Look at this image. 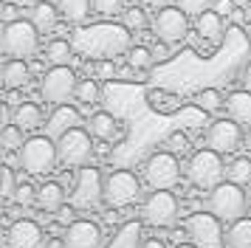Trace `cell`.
Segmentation results:
<instances>
[{
    "instance_id": "6da1fadb",
    "label": "cell",
    "mask_w": 251,
    "mask_h": 248,
    "mask_svg": "<svg viewBox=\"0 0 251 248\" xmlns=\"http://www.w3.org/2000/svg\"><path fill=\"white\" fill-rule=\"evenodd\" d=\"M74 48L85 56L93 59H113V56L130 51V28L127 25H91V28H79L74 34Z\"/></svg>"
},
{
    "instance_id": "7a4b0ae2",
    "label": "cell",
    "mask_w": 251,
    "mask_h": 248,
    "mask_svg": "<svg viewBox=\"0 0 251 248\" xmlns=\"http://www.w3.org/2000/svg\"><path fill=\"white\" fill-rule=\"evenodd\" d=\"M0 48L9 59H28L40 48V28L31 20H9L0 34Z\"/></svg>"
},
{
    "instance_id": "3957f363",
    "label": "cell",
    "mask_w": 251,
    "mask_h": 248,
    "mask_svg": "<svg viewBox=\"0 0 251 248\" xmlns=\"http://www.w3.org/2000/svg\"><path fill=\"white\" fill-rule=\"evenodd\" d=\"M59 164V149L51 135H31L20 149V167L28 175H48Z\"/></svg>"
},
{
    "instance_id": "277c9868",
    "label": "cell",
    "mask_w": 251,
    "mask_h": 248,
    "mask_svg": "<svg viewBox=\"0 0 251 248\" xmlns=\"http://www.w3.org/2000/svg\"><path fill=\"white\" fill-rule=\"evenodd\" d=\"M186 178H189L192 186H198L203 192H212L215 186H220L223 178H226V167L220 161V152H215V149L192 152L189 164H186Z\"/></svg>"
},
{
    "instance_id": "5b68a950",
    "label": "cell",
    "mask_w": 251,
    "mask_h": 248,
    "mask_svg": "<svg viewBox=\"0 0 251 248\" xmlns=\"http://www.w3.org/2000/svg\"><path fill=\"white\" fill-rule=\"evenodd\" d=\"M209 212L220 217L223 223H231V220H240L249 212V198L240 183H231V180H223L220 186L209 192Z\"/></svg>"
},
{
    "instance_id": "8992f818",
    "label": "cell",
    "mask_w": 251,
    "mask_h": 248,
    "mask_svg": "<svg viewBox=\"0 0 251 248\" xmlns=\"http://www.w3.org/2000/svg\"><path fill=\"white\" fill-rule=\"evenodd\" d=\"M76 88H79V79L74 74V68L68 65H51L40 79V96L57 107L76 99Z\"/></svg>"
},
{
    "instance_id": "52a82bcc",
    "label": "cell",
    "mask_w": 251,
    "mask_h": 248,
    "mask_svg": "<svg viewBox=\"0 0 251 248\" xmlns=\"http://www.w3.org/2000/svg\"><path fill=\"white\" fill-rule=\"evenodd\" d=\"M141 198V180L130 169H116L104 178V206L125 209Z\"/></svg>"
},
{
    "instance_id": "ba28073f",
    "label": "cell",
    "mask_w": 251,
    "mask_h": 248,
    "mask_svg": "<svg viewBox=\"0 0 251 248\" xmlns=\"http://www.w3.org/2000/svg\"><path fill=\"white\" fill-rule=\"evenodd\" d=\"M57 149H59V164L65 167H88V161L93 155V138H91V130H82V127H74L68 133H62L57 138Z\"/></svg>"
},
{
    "instance_id": "9c48e42d",
    "label": "cell",
    "mask_w": 251,
    "mask_h": 248,
    "mask_svg": "<svg viewBox=\"0 0 251 248\" xmlns=\"http://www.w3.org/2000/svg\"><path fill=\"white\" fill-rule=\"evenodd\" d=\"M181 180V164L178 155H172L170 149L152 152L144 164V183L150 189H172Z\"/></svg>"
},
{
    "instance_id": "30bf717a",
    "label": "cell",
    "mask_w": 251,
    "mask_h": 248,
    "mask_svg": "<svg viewBox=\"0 0 251 248\" xmlns=\"http://www.w3.org/2000/svg\"><path fill=\"white\" fill-rule=\"evenodd\" d=\"M68 203L74 209H96L99 203H104V178L96 167H82L74 183Z\"/></svg>"
},
{
    "instance_id": "8fae6325",
    "label": "cell",
    "mask_w": 251,
    "mask_h": 248,
    "mask_svg": "<svg viewBox=\"0 0 251 248\" xmlns=\"http://www.w3.org/2000/svg\"><path fill=\"white\" fill-rule=\"evenodd\" d=\"M150 28L155 34V40H164V43H181L186 31H189V14L181 9V6H167V9L155 11L150 17Z\"/></svg>"
},
{
    "instance_id": "7c38bea8",
    "label": "cell",
    "mask_w": 251,
    "mask_h": 248,
    "mask_svg": "<svg viewBox=\"0 0 251 248\" xmlns=\"http://www.w3.org/2000/svg\"><path fill=\"white\" fill-rule=\"evenodd\" d=\"M141 214L150 225L155 228H167L178 220V198L172 195V189H152L144 198Z\"/></svg>"
},
{
    "instance_id": "4fadbf2b",
    "label": "cell",
    "mask_w": 251,
    "mask_h": 248,
    "mask_svg": "<svg viewBox=\"0 0 251 248\" xmlns=\"http://www.w3.org/2000/svg\"><path fill=\"white\" fill-rule=\"evenodd\" d=\"M206 144H209V149H215L220 155L237 152V147L246 144L243 124H237L234 119H217V122H212L209 133H206Z\"/></svg>"
},
{
    "instance_id": "5bb4252c",
    "label": "cell",
    "mask_w": 251,
    "mask_h": 248,
    "mask_svg": "<svg viewBox=\"0 0 251 248\" xmlns=\"http://www.w3.org/2000/svg\"><path fill=\"white\" fill-rule=\"evenodd\" d=\"M186 234L195 240V246L203 248H220L223 246V228H220V217L209 212H195L186 217Z\"/></svg>"
},
{
    "instance_id": "9a60e30c",
    "label": "cell",
    "mask_w": 251,
    "mask_h": 248,
    "mask_svg": "<svg viewBox=\"0 0 251 248\" xmlns=\"http://www.w3.org/2000/svg\"><path fill=\"white\" fill-rule=\"evenodd\" d=\"M65 248H102V225L91 217H76L65 228Z\"/></svg>"
},
{
    "instance_id": "2e32d148",
    "label": "cell",
    "mask_w": 251,
    "mask_h": 248,
    "mask_svg": "<svg viewBox=\"0 0 251 248\" xmlns=\"http://www.w3.org/2000/svg\"><path fill=\"white\" fill-rule=\"evenodd\" d=\"M6 243H9V248H43V228L37 220L20 217L9 225Z\"/></svg>"
},
{
    "instance_id": "e0dca14e",
    "label": "cell",
    "mask_w": 251,
    "mask_h": 248,
    "mask_svg": "<svg viewBox=\"0 0 251 248\" xmlns=\"http://www.w3.org/2000/svg\"><path fill=\"white\" fill-rule=\"evenodd\" d=\"M65 186L59 180H46L40 189H37V209H43L46 214L51 212H59L65 206Z\"/></svg>"
},
{
    "instance_id": "ac0fdd59",
    "label": "cell",
    "mask_w": 251,
    "mask_h": 248,
    "mask_svg": "<svg viewBox=\"0 0 251 248\" xmlns=\"http://www.w3.org/2000/svg\"><path fill=\"white\" fill-rule=\"evenodd\" d=\"M223 248H251V217L231 220L223 231Z\"/></svg>"
},
{
    "instance_id": "d6986e66",
    "label": "cell",
    "mask_w": 251,
    "mask_h": 248,
    "mask_svg": "<svg viewBox=\"0 0 251 248\" xmlns=\"http://www.w3.org/2000/svg\"><path fill=\"white\" fill-rule=\"evenodd\" d=\"M226 110H228V119H234L237 124H251V93L246 88L234 90L226 96Z\"/></svg>"
},
{
    "instance_id": "ffe728a7",
    "label": "cell",
    "mask_w": 251,
    "mask_h": 248,
    "mask_svg": "<svg viewBox=\"0 0 251 248\" xmlns=\"http://www.w3.org/2000/svg\"><path fill=\"white\" fill-rule=\"evenodd\" d=\"M12 124H17L23 133H31L43 124V107L34 101H20L12 110Z\"/></svg>"
},
{
    "instance_id": "44dd1931",
    "label": "cell",
    "mask_w": 251,
    "mask_h": 248,
    "mask_svg": "<svg viewBox=\"0 0 251 248\" xmlns=\"http://www.w3.org/2000/svg\"><path fill=\"white\" fill-rule=\"evenodd\" d=\"M59 17H62V11H59L57 3L43 0V3H37L34 9H31V17H28V20L40 28V34H48V31H54V28H57Z\"/></svg>"
},
{
    "instance_id": "7402d4cb",
    "label": "cell",
    "mask_w": 251,
    "mask_h": 248,
    "mask_svg": "<svg viewBox=\"0 0 251 248\" xmlns=\"http://www.w3.org/2000/svg\"><path fill=\"white\" fill-rule=\"evenodd\" d=\"M195 31L201 40H209V43H220V37H223V17L217 14L215 9L203 11L198 20H195Z\"/></svg>"
},
{
    "instance_id": "603a6c76",
    "label": "cell",
    "mask_w": 251,
    "mask_h": 248,
    "mask_svg": "<svg viewBox=\"0 0 251 248\" xmlns=\"http://www.w3.org/2000/svg\"><path fill=\"white\" fill-rule=\"evenodd\" d=\"M79 124V113L74 110V107H68V104H59L57 110H54V116L48 119V133L51 138H59L62 133H68V130H74Z\"/></svg>"
},
{
    "instance_id": "cb8c5ba5",
    "label": "cell",
    "mask_w": 251,
    "mask_h": 248,
    "mask_svg": "<svg viewBox=\"0 0 251 248\" xmlns=\"http://www.w3.org/2000/svg\"><path fill=\"white\" fill-rule=\"evenodd\" d=\"M88 130H91L93 138H99V141H113L116 135H119V122H116V116L110 113H93L91 122H88Z\"/></svg>"
},
{
    "instance_id": "d4e9b609",
    "label": "cell",
    "mask_w": 251,
    "mask_h": 248,
    "mask_svg": "<svg viewBox=\"0 0 251 248\" xmlns=\"http://www.w3.org/2000/svg\"><path fill=\"white\" fill-rule=\"evenodd\" d=\"M31 82V71L25 65V59H9L3 65V85L9 90H20Z\"/></svg>"
},
{
    "instance_id": "484cf974",
    "label": "cell",
    "mask_w": 251,
    "mask_h": 248,
    "mask_svg": "<svg viewBox=\"0 0 251 248\" xmlns=\"http://www.w3.org/2000/svg\"><path fill=\"white\" fill-rule=\"evenodd\" d=\"M147 104H150V110H155V113H164V116H170V113H175L178 107H181V99L175 96V93H170V90H147Z\"/></svg>"
},
{
    "instance_id": "4316f807",
    "label": "cell",
    "mask_w": 251,
    "mask_h": 248,
    "mask_svg": "<svg viewBox=\"0 0 251 248\" xmlns=\"http://www.w3.org/2000/svg\"><path fill=\"white\" fill-rule=\"evenodd\" d=\"M62 17H68L71 23H82L93 9V0H57Z\"/></svg>"
},
{
    "instance_id": "83f0119b",
    "label": "cell",
    "mask_w": 251,
    "mask_h": 248,
    "mask_svg": "<svg viewBox=\"0 0 251 248\" xmlns=\"http://www.w3.org/2000/svg\"><path fill=\"white\" fill-rule=\"evenodd\" d=\"M226 180L240 183V186L251 183V158L249 155H237L234 158V161L226 167Z\"/></svg>"
},
{
    "instance_id": "f1b7e54d",
    "label": "cell",
    "mask_w": 251,
    "mask_h": 248,
    "mask_svg": "<svg viewBox=\"0 0 251 248\" xmlns=\"http://www.w3.org/2000/svg\"><path fill=\"white\" fill-rule=\"evenodd\" d=\"M71 54H74V45H71L68 40H51V43L46 45V59L51 65H68Z\"/></svg>"
},
{
    "instance_id": "f546056e",
    "label": "cell",
    "mask_w": 251,
    "mask_h": 248,
    "mask_svg": "<svg viewBox=\"0 0 251 248\" xmlns=\"http://www.w3.org/2000/svg\"><path fill=\"white\" fill-rule=\"evenodd\" d=\"M127 62H130L133 71H150V68L155 65L152 48H147V45H136V48H130V51H127Z\"/></svg>"
},
{
    "instance_id": "4dcf8cb0",
    "label": "cell",
    "mask_w": 251,
    "mask_h": 248,
    "mask_svg": "<svg viewBox=\"0 0 251 248\" xmlns=\"http://www.w3.org/2000/svg\"><path fill=\"white\" fill-rule=\"evenodd\" d=\"M0 144H3V149L6 152H20L25 144L23 138V130L17 127V124H6L3 130H0Z\"/></svg>"
},
{
    "instance_id": "1f68e13d",
    "label": "cell",
    "mask_w": 251,
    "mask_h": 248,
    "mask_svg": "<svg viewBox=\"0 0 251 248\" xmlns=\"http://www.w3.org/2000/svg\"><path fill=\"white\" fill-rule=\"evenodd\" d=\"M195 101H198V107H201V110L217 113L220 107H223V93L215 90V88H206V90H201V93L195 96Z\"/></svg>"
},
{
    "instance_id": "d6a6232c",
    "label": "cell",
    "mask_w": 251,
    "mask_h": 248,
    "mask_svg": "<svg viewBox=\"0 0 251 248\" xmlns=\"http://www.w3.org/2000/svg\"><path fill=\"white\" fill-rule=\"evenodd\" d=\"M76 101H82V104H96L99 101V85L93 79H82L79 88H76Z\"/></svg>"
},
{
    "instance_id": "836d02e7",
    "label": "cell",
    "mask_w": 251,
    "mask_h": 248,
    "mask_svg": "<svg viewBox=\"0 0 251 248\" xmlns=\"http://www.w3.org/2000/svg\"><path fill=\"white\" fill-rule=\"evenodd\" d=\"M12 203H17V206H37V189L31 186V183H17V192H14V198H12Z\"/></svg>"
},
{
    "instance_id": "e575fe53",
    "label": "cell",
    "mask_w": 251,
    "mask_h": 248,
    "mask_svg": "<svg viewBox=\"0 0 251 248\" xmlns=\"http://www.w3.org/2000/svg\"><path fill=\"white\" fill-rule=\"evenodd\" d=\"M3 178H0V195H3V200H12L14 192H17V178H14V169L12 167H3L0 172Z\"/></svg>"
},
{
    "instance_id": "d590c367",
    "label": "cell",
    "mask_w": 251,
    "mask_h": 248,
    "mask_svg": "<svg viewBox=\"0 0 251 248\" xmlns=\"http://www.w3.org/2000/svg\"><path fill=\"white\" fill-rule=\"evenodd\" d=\"M93 11L102 17H116L119 11H125V0H93Z\"/></svg>"
},
{
    "instance_id": "8d00e7d4",
    "label": "cell",
    "mask_w": 251,
    "mask_h": 248,
    "mask_svg": "<svg viewBox=\"0 0 251 248\" xmlns=\"http://www.w3.org/2000/svg\"><path fill=\"white\" fill-rule=\"evenodd\" d=\"M125 25L130 28V31H133V28H136V31H141V28L147 25V17H144V9H141V6H130V9L125 11Z\"/></svg>"
},
{
    "instance_id": "74e56055",
    "label": "cell",
    "mask_w": 251,
    "mask_h": 248,
    "mask_svg": "<svg viewBox=\"0 0 251 248\" xmlns=\"http://www.w3.org/2000/svg\"><path fill=\"white\" fill-rule=\"evenodd\" d=\"M167 149H170L172 155H183V152H189V138L183 130H175V133L167 138Z\"/></svg>"
},
{
    "instance_id": "f35d334b",
    "label": "cell",
    "mask_w": 251,
    "mask_h": 248,
    "mask_svg": "<svg viewBox=\"0 0 251 248\" xmlns=\"http://www.w3.org/2000/svg\"><path fill=\"white\" fill-rule=\"evenodd\" d=\"M178 6H181L186 14H195V17H201L203 11H209L215 6V0H178Z\"/></svg>"
},
{
    "instance_id": "ab89813d",
    "label": "cell",
    "mask_w": 251,
    "mask_h": 248,
    "mask_svg": "<svg viewBox=\"0 0 251 248\" xmlns=\"http://www.w3.org/2000/svg\"><path fill=\"white\" fill-rule=\"evenodd\" d=\"M152 56H155V62H164V59H170V43L158 40V43H155V48H152Z\"/></svg>"
},
{
    "instance_id": "60d3db41",
    "label": "cell",
    "mask_w": 251,
    "mask_h": 248,
    "mask_svg": "<svg viewBox=\"0 0 251 248\" xmlns=\"http://www.w3.org/2000/svg\"><path fill=\"white\" fill-rule=\"evenodd\" d=\"M212 9H215L220 17H228V14L234 11V3H231V0H215V6H212Z\"/></svg>"
},
{
    "instance_id": "b9f144b4",
    "label": "cell",
    "mask_w": 251,
    "mask_h": 248,
    "mask_svg": "<svg viewBox=\"0 0 251 248\" xmlns=\"http://www.w3.org/2000/svg\"><path fill=\"white\" fill-rule=\"evenodd\" d=\"M141 6L144 9H152V11H161V9L170 6V0H141Z\"/></svg>"
},
{
    "instance_id": "7bdbcfd3",
    "label": "cell",
    "mask_w": 251,
    "mask_h": 248,
    "mask_svg": "<svg viewBox=\"0 0 251 248\" xmlns=\"http://www.w3.org/2000/svg\"><path fill=\"white\" fill-rule=\"evenodd\" d=\"M59 220H62V223H68V225L74 223V220H76V217H74V206H71V203L59 209Z\"/></svg>"
},
{
    "instance_id": "ee69618b",
    "label": "cell",
    "mask_w": 251,
    "mask_h": 248,
    "mask_svg": "<svg viewBox=\"0 0 251 248\" xmlns=\"http://www.w3.org/2000/svg\"><path fill=\"white\" fill-rule=\"evenodd\" d=\"M240 85H243V88L249 90L251 93V62L246 68H243V74H240Z\"/></svg>"
},
{
    "instance_id": "f6af8a7d",
    "label": "cell",
    "mask_w": 251,
    "mask_h": 248,
    "mask_svg": "<svg viewBox=\"0 0 251 248\" xmlns=\"http://www.w3.org/2000/svg\"><path fill=\"white\" fill-rule=\"evenodd\" d=\"M12 6H17V9H34L37 3H43V0H9Z\"/></svg>"
},
{
    "instance_id": "bcb514c9",
    "label": "cell",
    "mask_w": 251,
    "mask_h": 248,
    "mask_svg": "<svg viewBox=\"0 0 251 248\" xmlns=\"http://www.w3.org/2000/svg\"><path fill=\"white\" fill-rule=\"evenodd\" d=\"M141 248H167V243H164V240H158V237H150V240H144V243H141Z\"/></svg>"
},
{
    "instance_id": "7dc6e473",
    "label": "cell",
    "mask_w": 251,
    "mask_h": 248,
    "mask_svg": "<svg viewBox=\"0 0 251 248\" xmlns=\"http://www.w3.org/2000/svg\"><path fill=\"white\" fill-rule=\"evenodd\" d=\"M46 248H65V240H62V237H51L46 243Z\"/></svg>"
},
{
    "instance_id": "c3c4849f",
    "label": "cell",
    "mask_w": 251,
    "mask_h": 248,
    "mask_svg": "<svg viewBox=\"0 0 251 248\" xmlns=\"http://www.w3.org/2000/svg\"><path fill=\"white\" fill-rule=\"evenodd\" d=\"M246 147H249V149H251V124H249V127H246Z\"/></svg>"
},
{
    "instance_id": "681fc988",
    "label": "cell",
    "mask_w": 251,
    "mask_h": 248,
    "mask_svg": "<svg viewBox=\"0 0 251 248\" xmlns=\"http://www.w3.org/2000/svg\"><path fill=\"white\" fill-rule=\"evenodd\" d=\"M175 248H198V246H195V243H178Z\"/></svg>"
},
{
    "instance_id": "f907efd6",
    "label": "cell",
    "mask_w": 251,
    "mask_h": 248,
    "mask_svg": "<svg viewBox=\"0 0 251 248\" xmlns=\"http://www.w3.org/2000/svg\"><path fill=\"white\" fill-rule=\"evenodd\" d=\"M246 20L251 23V0H249V6H246Z\"/></svg>"
},
{
    "instance_id": "816d5d0a",
    "label": "cell",
    "mask_w": 251,
    "mask_h": 248,
    "mask_svg": "<svg viewBox=\"0 0 251 248\" xmlns=\"http://www.w3.org/2000/svg\"><path fill=\"white\" fill-rule=\"evenodd\" d=\"M249 212H251V203H249Z\"/></svg>"
}]
</instances>
